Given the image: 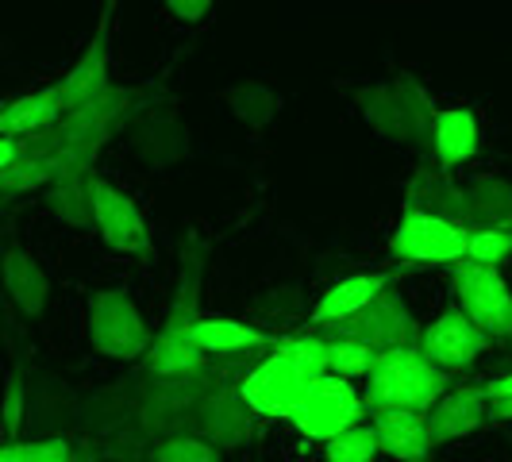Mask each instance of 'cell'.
Instances as JSON below:
<instances>
[{"instance_id": "d4e9b609", "label": "cell", "mask_w": 512, "mask_h": 462, "mask_svg": "<svg viewBox=\"0 0 512 462\" xmlns=\"http://www.w3.org/2000/svg\"><path fill=\"white\" fill-rule=\"evenodd\" d=\"M393 85H397L401 101L409 108V120H412V131H416V143H420V154L432 151V131H436V116H439L432 93H428L416 77H397Z\"/></svg>"}, {"instance_id": "484cf974", "label": "cell", "mask_w": 512, "mask_h": 462, "mask_svg": "<svg viewBox=\"0 0 512 462\" xmlns=\"http://www.w3.org/2000/svg\"><path fill=\"white\" fill-rule=\"evenodd\" d=\"M274 355H282L285 362H293L305 378H320V374H328V343L312 332L308 335H301V332L278 335Z\"/></svg>"}, {"instance_id": "f1b7e54d", "label": "cell", "mask_w": 512, "mask_h": 462, "mask_svg": "<svg viewBox=\"0 0 512 462\" xmlns=\"http://www.w3.org/2000/svg\"><path fill=\"white\" fill-rule=\"evenodd\" d=\"M51 162L47 158H16L8 170H0V197H20L31 189H43L51 185Z\"/></svg>"}, {"instance_id": "f35d334b", "label": "cell", "mask_w": 512, "mask_h": 462, "mask_svg": "<svg viewBox=\"0 0 512 462\" xmlns=\"http://www.w3.org/2000/svg\"><path fill=\"white\" fill-rule=\"evenodd\" d=\"M16 162V143L12 139H0V170H8Z\"/></svg>"}, {"instance_id": "e0dca14e", "label": "cell", "mask_w": 512, "mask_h": 462, "mask_svg": "<svg viewBox=\"0 0 512 462\" xmlns=\"http://www.w3.org/2000/svg\"><path fill=\"white\" fill-rule=\"evenodd\" d=\"M370 428H374V439H378V451H385L389 459L397 462L432 459V436H428L424 412H405V409L374 412V424Z\"/></svg>"}, {"instance_id": "44dd1931", "label": "cell", "mask_w": 512, "mask_h": 462, "mask_svg": "<svg viewBox=\"0 0 512 462\" xmlns=\"http://www.w3.org/2000/svg\"><path fill=\"white\" fill-rule=\"evenodd\" d=\"M478 154V116L470 108H439L432 131V158L451 174Z\"/></svg>"}, {"instance_id": "7402d4cb", "label": "cell", "mask_w": 512, "mask_h": 462, "mask_svg": "<svg viewBox=\"0 0 512 462\" xmlns=\"http://www.w3.org/2000/svg\"><path fill=\"white\" fill-rule=\"evenodd\" d=\"M355 101H359L366 124L378 131V135L393 139V143H416L409 108L401 101L397 85H366V89L355 93Z\"/></svg>"}, {"instance_id": "d6a6232c", "label": "cell", "mask_w": 512, "mask_h": 462, "mask_svg": "<svg viewBox=\"0 0 512 462\" xmlns=\"http://www.w3.org/2000/svg\"><path fill=\"white\" fill-rule=\"evenodd\" d=\"M24 409H27L24 374H20V370H12L8 389H4V405H0V424H4V432H8V436H16V432H20V424H24Z\"/></svg>"}, {"instance_id": "f546056e", "label": "cell", "mask_w": 512, "mask_h": 462, "mask_svg": "<svg viewBox=\"0 0 512 462\" xmlns=\"http://www.w3.org/2000/svg\"><path fill=\"white\" fill-rule=\"evenodd\" d=\"M151 462H224V455L197 436H170L151 447Z\"/></svg>"}, {"instance_id": "7c38bea8", "label": "cell", "mask_w": 512, "mask_h": 462, "mask_svg": "<svg viewBox=\"0 0 512 462\" xmlns=\"http://www.w3.org/2000/svg\"><path fill=\"white\" fill-rule=\"evenodd\" d=\"M312 378H305L293 362H285L282 355H266V359L255 366V374L239 385L243 401L251 405L255 416H266V420H289V412L297 409L301 393L308 389Z\"/></svg>"}, {"instance_id": "2e32d148", "label": "cell", "mask_w": 512, "mask_h": 462, "mask_svg": "<svg viewBox=\"0 0 512 462\" xmlns=\"http://www.w3.org/2000/svg\"><path fill=\"white\" fill-rule=\"evenodd\" d=\"M397 274H355V278H343L335 282L328 293H320L316 308L308 312V328H328V324H339L347 316H355L370 305L374 297H382L385 289H393Z\"/></svg>"}, {"instance_id": "836d02e7", "label": "cell", "mask_w": 512, "mask_h": 462, "mask_svg": "<svg viewBox=\"0 0 512 462\" xmlns=\"http://www.w3.org/2000/svg\"><path fill=\"white\" fill-rule=\"evenodd\" d=\"M482 397H486L489 420H512V374L482 385Z\"/></svg>"}, {"instance_id": "1f68e13d", "label": "cell", "mask_w": 512, "mask_h": 462, "mask_svg": "<svg viewBox=\"0 0 512 462\" xmlns=\"http://www.w3.org/2000/svg\"><path fill=\"white\" fill-rule=\"evenodd\" d=\"M509 255H512L509 231L478 228V231H470V239H466V262H478V266H493V270H497Z\"/></svg>"}, {"instance_id": "e575fe53", "label": "cell", "mask_w": 512, "mask_h": 462, "mask_svg": "<svg viewBox=\"0 0 512 462\" xmlns=\"http://www.w3.org/2000/svg\"><path fill=\"white\" fill-rule=\"evenodd\" d=\"M27 455L24 462H70V439L54 436V439H35L24 443Z\"/></svg>"}, {"instance_id": "ba28073f", "label": "cell", "mask_w": 512, "mask_h": 462, "mask_svg": "<svg viewBox=\"0 0 512 462\" xmlns=\"http://www.w3.org/2000/svg\"><path fill=\"white\" fill-rule=\"evenodd\" d=\"M466 239H470V228L420 216V212H401L389 251L405 266H455L466 258Z\"/></svg>"}, {"instance_id": "7a4b0ae2", "label": "cell", "mask_w": 512, "mask_h": 462, "mask_svg": "<svg viewBox=\"0 0 512 462\" xmlns=\"http://www.w3.org/2000/svg\"><path fill=\"white\" fill-rule=\"evenodd\" d=\"M447 389H451V374L436 370L416 347H405V351H385V355H378L374 370L366 374L362 405H366V412L405 409L428 416Z\"/></svg>"}, {"instance_id": "4316f807", "label": "cell", "mask_w": 512, "mask_h": 462, "mask_svg": "<svg viewBox=\"0 0 512 462\" xmlns=\"http://www.w3.org/2000/svg\"><path fill=\"white\" fill-rule=\"evenodd\" d=\"M266 359V351H243V355H216V359H205L201 366V378H205L208 389H239L255 374V366Z\"/></svg>"}, {"instance_id": "d590c367", "label": "cell", "mask_w": 512, "mask_h": 462, "mask_svg": "<svg viewBox=\"0 0 512 462\" xmlns=\"http://www.w3.org/2000/svg\"><path fill=\"white\" fill-rule=\"evenodd\" d=\"M166 8H170V16H178L185 24H197V20H205L208 12H212L208 0H170Z\"/></svg>"}, {"instance_id": "4fadbf2b", "label": "cell", "mask_w": 512, "mask_h": 462, "mask_svg": "<svg viewBox=\"0 0 512 462\" xmlns=\"http://www.w3.org/2000/svg\"><path fill=\"white\" fill-rule=\"evenodd\" d=\"M405 212H420V216H436V220H447V224L470 228L462 185L439 166L432 151L420 154V166H416L409 189H405Z\"/></svg>"}, {"instance_id": "cb8c5ba5", "label": "cell", "mask_w": 512, "mask_h": 462, "mask_svg": "<svg viewBox=\"0 0 512 462\" xmlns=\"http://www.w3.org/2000/svg\"><path fill=\"white\" fill-rule=\"evenodd\" d=\"M47 208L62 224L89 231L93 228V201H89V178L51 181L47 185Z\"/></svg>"}, {"instance_id": "d6986e66", "label": "cell", "mask_w": 512, "mask_h": 462, "mask_svg": "<svg viewBox=\"0 0 512 462\" xmlns=\"http://www.w3.org/2000/svg\"><path fill=\"white\" fill-rule=\"evenodd\" d=\"M0 282L4 293L12 297V305L20 308L24 316H43V308L51 301V278L43 274V266L35 258L20 251V247H8L0 255Z\"/></svg>"}, {"instance_id": "9a60e30c", "label": "cell", "mask_w": 512, "mask_h": 462, "mask_svg": "<svg viewBox=\"0 0 512 462\" xmlns=\"http://www.w3.org/2000/svg\"><path fill=\"white\" fill-rule=\"evenodd\" d=\"M424 420H428L432 447H443V443H455V439L478 432V428L489 420L482 385H459V389H447V393L436 401V409L428 412Z\"/></svg>"}, {"instance_id": "3957f363", "label": "cell", "mask_w": 512, "mask_h": 462, "mask_svg": "<svg viewBox=\"0 0 512 462\" xmlns=\"http://www.w3.org/2000/svg\"><path fill=\"white\" fill-rule=\"evenodd\" d=\"M312 335H320L324 343L328 339H355L362 347H370L374 355L420 347V324L397 289H385L382 297H374L362 312L339 320V324H328V328H316Z\"/></svg>"}, {"instance_id": "83f0119b", "label": "cell", "mask_w": 512, "mask_h": 462, "mask_svg": "<svg viewBox=\"0 0 512 462\" xmlns=\"http://www.w3.org/2000/svg\"><path fill=\"white\" fill-rule=\"evenodd\" d=\"M378 355L370 347H362L355 339H328V374L351 382V378H366L374 370Z\"/></svg>"}, {"instance_id": "30bf717a", "label": "cell", "mask_w": 512, "mask_h": 462, "mask_svg": "<svg viewBox=\"0 0 512 462\" xmlns=\"http://www.w3.org/2000/svg\"><path fill=\"white\" fill-rule=\"evenodd\" d=\"M489 335H482L466 316L455 308H443L436 320L420 332V355L432 362L436 370L443 374H455V370H466V366H474V362L482 359L489 351Z\"/></svg>"}, {"instance_id": "9c48e42d", "label": "cell", "mask_w": 512, "mask_h": 462, "mask_svg": "<svg viewBox=\"0 0 512 462\" xmlns=\"http://www.w3.org/2000/svg\"><path fill=\"white\" fill-rule=\"evenodd\" d=\"M205 393L208 385L201 370L185 378H154L139 409V428L158 443L170 436H193V412L205 401Z\"/></svg>"}, {"instance_id": "74e56055", "label": "cell", "mask_w": 512, "mask_h": 462, "mask_svg": "<svg viewBox=\"0 0 512 462\" xmlns=\"http://www.w3.org/2000/svg\"><path fill=\"white\" fill-rule=\"evenodd\" d=\"M24 455H27L24 443H4L0 447V462H24Z\"/></svg>"}, {"instance_id": "603a6c76", "label": "cell", "mask_w": 512, "mask_h": 462, "mask_svg": "<svg viewBox=\"0 0 512 462\" xmlns=\"http://www.w3.org/2000/svg\"><path fill=\"white\" fill-rule=\"evenodd\" d=\"M466 212H470V231L493 228L505 231L512 224V185L493 174H478L462 185Z\"/></svg>"}, {"instance_id": "8d00e7d4", "label": "cell", "mask_w": 512, "mask_h": 462, "mask_svg": "<svg viewBox=\"0 0 512 462\" xmlns=\"http://www.w3.org/2000/svg\"><path fill=\"white\" fill-rule=\"evenodd\" d=\"M101 447L97 443H89V439H81V443H70V462H101Z\"/></svg>"}, {"instance_id": "277c9868", "label": "cell", "mask_w": 512, "mask_h": 462, "mask_svg": "<svg viewBox=\"0 0 512 462\" xmlns=\"http://www.w3.org/2000/svg\"><path fill=\"white\" fill-rule=\"evenodd\" d=\"M89 339L104 359L116 362L147 359L154 343L151 328L128 297V289H97L89 297Z\"/></svg>"}, {"instance_id": "ffe728a7", "label": "cell", "mask_w": 512, "mask_h": 462, "mask_svg": "<svg viewBox=\"0 0 512 462\" xmlns=\"http://www.w3.org/2000/svg\"><path fill=\"white\" fill-rule=\"evenodd\" d=\"M62 116L66 108L58 97V85L16 97V101H0V139H24L43 128H54Z\"/></svg>"}, {"instance_id": "4dcf8cb0", "label": "cell", "mask_w": 512, "mask_h": 462, "mask_svg": "<svg viewBox=\"0 0 512 462\" xmlns=\"http://www.w3.org/2000/svg\"><path fill=\"white\" fill-rule=\"evenodd\" d=\"M324 455L328 462H374L378 455V439H374V428H351V432H343V436H335L324 443Z\"/></svg>"}, {"instance_id": "ac0fdd59", "label": "cell", "mask_w": 512, "mask_h": 462, "mask_svg": "<svg viewBox=\"0 0 512 462\" xmlns=\"http://www.w3.org/2000/svg\"><path fill=\"white\" fill-rule=\"evenodd\" d=\"M193 347L216 359V355H243V351H274L278 335L262 332L247 320H231V316H201V324L189 332Z\"/></svg>"}, {"instance_id": "5bb4252c", "label": "cell", "mask_w": 512, "mask_h": 462, "mask_svg": "<svg viewBox=\"0 0 512 462\" xmlns=\"http://www.w3.org/2000/svg\"><path fill=\"white\" fill-rule=\"evenodd\" d=\"M108 20H112V4H104V16L97 24L89 51L81 54L74 70L58 81V97H62L66 112H74V108L89 104L93 97H101L104 89L112 85V77H108Z\"/></svg>"}, {"instance_id": "5b68a950", "label": "cell", "mask_w": 512, "mask_h": 462, "mask_svg": "<svg viewBox=\"0 0 512 462\" xmlns=\"http://www.w3.org/2000/svg\"><path fill=\"white\" fill-rule=\"evenodd\" d=\"M362 416H366V405H362L359 389L343 382V378H335V374H320V378L308 382L297 409L289 412V424L305 439L328 443V439L359 428Z\"/></svg>"}, {"instance_id": "8fae6325", "label": "cell", "mask_w": 512, "mask_h": 462, "mask_svg": "<svg viewBox=\"0 0 512 462\" xmlns=\"http://www.w3.org/2000/svg\"><path fill=\"white\" fill-rule=\"evenodd\" d=\"M258 416L239 389H208L193 412V436L212 443L216 451H239L255 439Z\"/></svg>"}, {"instance_id": "52a82bcc", "label": "cell", "mask_w": 512, "mask_h": 462, "mask_svg": "<svg viewBox=\"0 0 512 462\" xmlns=\"http://www.w3.org/2000/svg\"><path fill=\"white\" fill-rule=\"evenodd\" d=\"M89 201H93V228L101 231L104 247L120 251V255L131 258H154V239L151 228L143 220V212L135 208L124 189H116L112 181L104 178H89Z\"/></svg>"}, {"instance_id": "8992f818", "label": "cell", "mask_w": 512, "mask_h": 462, "mask_svg": "<svg viewBox=\"0 0 512 462\" xmlns=\"http://www.w3.org/2000/svg\"><path fill=\"white\" fill-rule=\"evenodd\" d=\"M451 282L459 297V312L489 339H512V289L501 270L478 262H455Z\"/></svg>"}, {"instance_id": "6da1fadb", "label": "cell", "mask_w": 512, "mask_h": 462, "mask_svg": "<svg viewBox=\"0 0 512 462\" xmlns=\"http://www.w3.org/2000/svg\"><path fill=\"white\" fill-rule=\"evenodd\" d=\"M205 258L208 243L189 231L185 243H181V278L174 285V301H170V312H166V324H162V332L154 335L151 351L143 359L154 378H185V374H197L205 366V355L189 339V332L201 324Z\"/></svg>"}, {"instance_id": "ab89813d", "label": "cell", "mask_w": 512, "mask_h": 462, "mask_svg": "<svg viewBox=\"0 0 512 462\" xmlns=\"http://www.w3.org/2000/svg\"><path fill=\"white\" fill-rule=\"evenodd\" d=\"M4 205H8V197H0V208H4Z\"/></svg>"}]
</instances>
